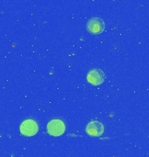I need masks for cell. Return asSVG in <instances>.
Wrapping results in <instances>:
<instances>
[{
    "instance_id": "obj_1",
    "label": "cell",
    "mask_w": 149,
    "mask_h": 157,
    "mask_svg": "<svg viewBox=\"0 0 149 157\" xmlns=\"http://www.w3.org/2000/svg\"><path fill=\"white\" fill-rule=\"evenodd\" d=\"M86 30L91 34L99 35L105 30V23L100 17H92L86 23Z\"/></svg>"
},
{
    "instance_id": "obj_2",
    "label": "cell",
    "mask_w": 149,
    "mask_h": 157,
    "mask_svg": "<svg viewBox=\"0 0 149 157\" xmlns=\"http://www.w3.org/2000/svg\"><path fill=\"white\" fill-rule=\"evenodd\" d=\"M65 131H66V125L59 119L52 120L47 124V132L49 135L52 136H56V137L60 136L65 133Z\"/></svg>"
},
{
    "instance_id": "obj_3",
    "label": "cell",
    "mask_w": 149,
    "mask_h": 157,
    "mask_svg": "<svg viewBox=\"0 0 149 157\" xmlns=\"http://www.w3.org/2000/svg\"><path fill=\"white\" fill-rule=\"evenodd\" d=\"M20 132L21 134L25 136H33L35 135L39 131V126L38 123L33 120H25L23 121L20 125Z\"/></svg>"
},
{
    "instance_id": "obj_4",
    "label": "cell",
    "mask_w": 149,
    "mask_h": 157,
    "mask_svg": "<svg viewBox=\"0 0 149 157\" xmlns=\"http://www.w3.org/2000/svg\"><path fill=\"white\" fill-rule=\"evenodd\" d=\"M86 133L93 137H99L104 133V126L98 121H90L86 127Z\"/></svg>"
},
{
    "instance_id": "obj_5",
    "label": "cell",
    "mask_w": 149,
    "mask_h": 157,
    "mask_svg": "<svg viewBox=\"0 0 149 157\" xmlns=\"http://www.w3.org/2000/svg\"><path fill=\"white\" fill-rule=\"evenodd\" d=\"M86 79L90 84L94 86H99L104 82L105 73L100 69H93L87 73Z\"/></svg>"
}]
</instances>
